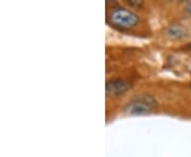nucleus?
Returning a JSON list of instances; mask_svg holds the SVG:
<instances>
[{"mask_svg":"<svg viewBox=\"0 0 191 157\" xmlns=\"http://www.w3.org/2000/svg\"><path fill=\"white\" fill-rule=\"evenodd\" d=\"M138 16L132 11L123 8H117L110 12L109 16V22L112 26L119 29H130L136 26L138 22Z\"/></svg>","mask_w":191,"mask_h":157,"instance_id":"obj_1","label":"nucleus"},{"mask_svg":"<svg viewBox=\"0 0 191 157\" xmlns=\"http://www.w3.org/2000/svg\"><path fill=\"white\" fill-rule=\"evenodd\" d=\"M156 106V101L151 96H139L125 106V112L131 115H142L149 113Z\"/></svg>","mask_w":191,"mask_h":157,"instance_id":"obj_2","label":"nucleus"},{"mask_svg":"<svg viewBox=\"0 0 191 157\" xmlns=\"http://www.w3.org/2000/svg\"><path fill=\"white\" fill-rule=\"evenodd\" d=\"M106 94L112 97H118L123 94L126 90L131 88V84L125 80L116 78V80H109L106 82Z\"/></svg>","mask_w":191,"mask_h":157,"instance_id":"obj_3","label":"nucleus"},{"mask_svg":"<svg viewBox=\"0 0 191 157\" xmlns=\"http://www.w3.org/2000/svg\"><path fill=\"white\" fill-rule=\"evenodd\" d=\"M168 35L173 39H183L185 37H187L189 32L184 26L181 25H173V26L169 27L167 31Z\"/></svg>","mask_w":191,"mask_h":157,"instance_id":"obj_4","label":"nucleus"},{"mask_svg":"<svg viewBox=\"0 0 191 157\" xmlns=\"http://www.w3.org/2000/svg\"><path fill=\"white\" fill-rule=\"evenodd\" d=\"M128 3L131 4V6H141V2H134V1H128Z\"/></svg>","mask_w":191,"mask_h":157,"instance_id":"obj_5","label":"nucleus"},{"mask_svg":"<svg viewBox=\"0 0 191 157\" xmlns=\"http://www.w3.org/2000/svg\"><path fill=\"white\" fill-rule=\"evenodd\" d=\"M187 12H188V14H189L190 17H191V2H189V3L187 4Z\"/></svg>","mask_w":191,"mask_h":157,"instance_id":"obj_6","label":"nucleus"}]
</instances>
